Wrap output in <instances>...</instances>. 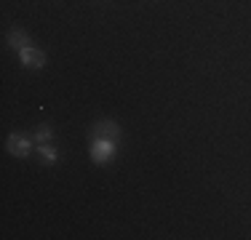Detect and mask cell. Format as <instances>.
Wrapping results in <instances>:
<instances>
[{
    "instance_id": "6da1fadb",
    "label": "cell",
    "mask_w": 251,
    "mask_h": 240,
    "mask_svg": "<svg viewBox=\"0 0 251 240\" xmlns=\"http://www.w3.org/2000/svg\"><path fill=\"white\" fill-rule=\"evenodd\" d=\"M115 147L118 142H110V139H91V160L97 166H104L112 160V155H115Z\"/></svg>"
},
{
    "instance_id": "7a4b0ae2",
    "label": "cell",
    "mask_w": 251,
    "mask_h": 240,
    "mask_svg": "<svg viewBox=\"0 0 251 240\" xmlns=\"http://www.w3.org/2000/svg\"><path fill=\"white\" fill-rule=\"evenodd\" d=\"M91 139H110V142H121V125L115 120H99L91 131Z\"/></svg>"
},
{
    "instance_id": "3957f363",
    "label": "cell",
    "mask_w": 251,
    "mask_h": 240,
    "mask_svg": "<svg viewBox=\"0 0 251 240\" xmlns=\"http://www.w3.org/2000/svg\"><path fill=\"white\" fill-rule=\"evenodd\" d=\"M5 149H8L14 158H27L32 152V139H27L25 134H11L8 142H5Z\"/></svg>"
},
{
    "instance_id": "277c9868",
    "label": "cell",
    "mask_w": 251,
    "mask_h": 240,
    "mask_svg": "<svg viewBox=\"0 0 251 240\" xmlns=\"http://www.w3.org/2000/svg\"><path fill=\"white\" fill-rule=\"evenodd\" d=\"M19 62L25 64L27 70H43L46 67V53L38 51L35 46H27L19 51Z\"/></svg>"
},
{
    "instance_id": "5b68a950",
    "label": "cell",
    "mask_w": 251,
    "mask_h": 240,
    "mask_svg": "<svg viewBox=\"0 0 251 240\" xmlns=\"http://www.w3.org/2000/svg\"><path fill=\"white\" fill-rule=\"evenodd\" d=\"M8 46L14 48V51H22V48L29 46V38L22 32V29H11V32H8Z\"/></svg>"
},
{
    "instance_id": "8992f818",
    "label": "cell",
    "mask_w": 251,
    "mask_h": 240,
    "mask_svg": "<svg viewBox=\"0 0 251 240\" xmlns=\"http://www.w3.org/2000/svg\"><path fill=\"white\" fill-rule=\"evenodd\" d=\"M38 152H40V158H43L46 163H56L59 160V152L51 147V144H38Z\"/></svg>"
},
{
    "instance_id": "52a82bcc",
    "label": "cell",
    "mask_w": 251,
    "mask_h": 240,
    "mask_svg": "<svg viewBox=\"0 0 251 240\" xmlns=\"http://www.w3.org/2000/svg\"><path fill=\"white\" fill-rule=\"evenodd\" d=\"M51 139H53L51 125H38V131H35V142H38V144H49Z\"/></svg>"
}]
</instances>
